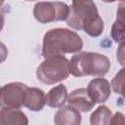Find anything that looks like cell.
Returning a JSON list of instances; mask_svg holds the SVG:
<instances>
[{"instance_id": "cell-7", "label": "cell", "mask_w": 125, "mask_h": 125, "mask_svg": "<svg viewBox=\"0 0 125 125\" xmlns=\"http://www.w3.org/2000/svg\"><path fill=\"white\" fill-rule=\"evenodd\" d=\"M87 92L95 104H104L110 96L111 86L105 78H94L89 82Z\"/></svg>"}, {"instance_id": "cell-11", "label": "cell", "mask_w": 125, "mask_h": 125, "mask_svg": "<svg viewBox=\"0 0 125 125\" xmlns=\"http://www.w3.org/2000/svg\"><path fill=\"white\" fill-rule=\"evenodd\" d=\"M0 125H28V118L20 108L1 107Z\"/></svg>"}, {"instance_id": "cell-14", "label": "cell", "mask_w": 125, "mask_h": 125, "mask_svg": "<svg viewBox=\"0 0 125 125\" xmlns=\"http://www.w3.org/2000/svg\"><path fill=\"white\" fill-rule=\"evenodd\" d=\"M110 86L114 93L119 94L125 100V66H123L112 78Z\"/></svg>"}, {"instance_id": "cell-1", "label": "cell", "mask_w": 125, "mask_h": 125, "mask_svg": "<svg viewBox=\"0 0 125 125\" xmlns=\"http://www.w3.org/2000/svg\"><path fill=\"white\" fill-rule=\"evenodd\" d=\"M66 23L75 30H84L92 37L100 36L104 28V21L93 1H73Z\"/></svg>"}, {"instance_id": "cell-13", "label": "cell", "mask_w": 125, "mask_h": 125, "mask_svg": "<svg viewBox=\"0 0 125 125\" xmlns=\"http://www.w3.org/2000/svg\"><path fill=\"white\" fill-rule=\"evenodd\" d=\"M112 111L106 105H100L95 109L90 116L91 125H110Z\"/></svg>"}, {"instance_id": "cell-16", "label": "cell", "mask_w": 125, "mask_h": 125, "mask_svg": "<svg viewBox=\"0 0 125 125\" xmlns=\"http://www.w3.org/2000/svg\"><path fill=\"white\" fill-rule=\"evenodd\" d=\"M115 21H117L118 23H120L121 25H123L125 27V1L119 2V4H118Z\"/></svg>"}, {"instance_id": "cell-8", "label": "cell", "mask_w": 125, "mask_h": 125, "mask_svg": "<svg viewBox=\"0 0 125 125\" xmlns=\"http://www.w3.org/2000/svg\"><path fill=\"white\" fill-rule=\"evenodd\" d=\"M67 103H68V105L74 107L75 109L81 112L90 111L96 104L93 102V100L90 98L87 92V89L85 88H79L72 91L68 95Z\"/></svg>"}, {"instance_id": "cell-15", "label": "cell", "mask_w": 125, "mask_h": 125, "mask_svg": "<svg viewBox=\"0 0 125 125\" xmlns=\"http://www.w3.org/2000/svg\"><path fill=\"white\" fill-rule=\"evenodd\" d=\"M110 34L114 42L119 43V44L125 42V27L121 25L120 23H118L117 21H114L112 23Z\"/></svg>"}, {"instance_id": "cell-17", "label": "cell", "mask_w": 125, "mask_h": 125, "mask_svg": "<svg viewBox=\"0 0 125 125\" xmlns=\"http://www.w3.org/2000/svg\"><path fill=\"white\" fill-rule=\"evenodd\" d=\"M116 59L122 66H125V42L119 44L116 51Z\"/></svg>"}, {"instance_id": "cell-2", "label": "cell", "mask_w": 125, "mask_h": 125, "mask_svg": "<svg viewBox=\"0 0 125 125\" xmlns=\"http://www.w3.org/2000/svg\"><path fill=\"white\" fill-rule=\"evenodd\" d=\"M82 48L83 40L78 33L68 28L57 27L48 30L44 34L41 54L44 59H49L78 53Z\"/></svg>"}, {"instance_id": "cell-3", "label": "cell", "mask_w": 125, "mask_h": 125, "mask_svg": "<svg viewBox=\"0 0 125 125\" xmlns=\"http://www.w3.org/2000/svg\"><path fill=\"white\" fill-rule=\"evenodd\" d=\"M110 68L109 59L103 54L94 52H79L69 61L70 74L75 77L87 75L104 76Z\"/></svg>"}, {"instance_id": "cell-6", "label": "cell", "mask_w": 125, "mask_h": 125, "mask_svg": "<svg viewBox=\"0 0 125 125\" xmlns=\"http://www.w3.org/2000/svg\"><path fill=\"white\" fill-rule=\"evenodd\" d=\"M27 85L21 82H11L1 88V107L21 108L23 105Z\"/></svg>"}, {"instance_id": "cell-18", "label": "cell", "mask_w": 125, "mask_h": 125, "mask_svg": "<svg viewBox=\"0 0 125 125\" xmlns=\"http://www.w3.org/2000/svg\"><path fill=\"white\" fill-rule=\"evenodd\" d=\"M110 125H125V115L122 112L117 111L112 116Z\"/></svg>"}, {"instance_id": "cell-10", "label": "cell", "mask_w": 125, "mask_h": 125, "mask_svg": "<svg viewBox=\"0 0 125 125\" xmlns=\"http://www.w3.org/2000/svg\"><path fill=\"white\" fill-rule=\"evenodd\" d=\"M46 104V95L43 90L35 87L27 88L24 100H23V105L27 107L31 111H40L44 108Z\"/></svg>"}, {"instance_id": "cell-4", "label": "cell", "mask_w": 125, "mask_h": 125, "mask_svg": "<svg viewBox=\"0 0 125 125\" xmlns=\"http://www.w3.org/2000/svg\"><path fill=\"white\" fill-rule=\"evenodd\" d=\"M69 74V60L64 56L45 59L36 69L37 79L47 85L59 83L66 79Z\"/></svg>"}, {"instance_id": "cell-5", "label": "cell", "mask_w": 125, "mask_h": 125, "mask_svg": "<svg viewBox=\"0 0 125 125\" xmlns=\"http://www.w3.org/2000/svg\"><path fill=\"white\" fill-rule=\"evenodd\" d=\"M33 16L40 23H49L67 20L69 6L63 2H37L33 8Z\"/></svg>"}, {"instance_id": "cell-12", "label": "cell", "mask_w": 125, "mask_h": 125, "mask_svg": "<svg viewBox=\"0 0 125 125\" xmlns=\"http://www.w3.org/2000/svg\"><path fill=\"white\" fill-rule=\"evenodd\" d=\"M67 89L63 84L52 88L46 95V104L50 107H62L67 102Z\"/></svg>"}, {"instance_id": "cell-9", "label": "cell", "mask_w": 125, "mask_h": 125, "mask_svg": "<svg viewBox=\"0 0 125 125\" xmlns=\"http://www.w3.org/2000/svg\"><path fill=\"white\" fill-rule=\"evenodd\" d=\"M81 121L80 112L70 105L60 107L54 115L55 125H80Z\"/></svg>"}]
</instances>
